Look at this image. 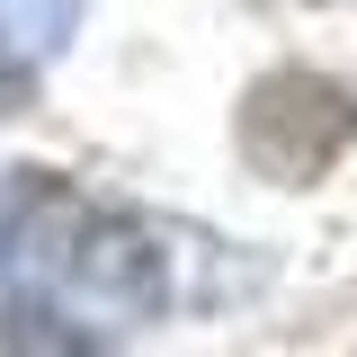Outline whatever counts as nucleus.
Masks as SVG:
<instances>
[{"instance_id":"1","label":"nucleus","mask_w":357,"mask_h":357,"mask_svg":"<svg viewBox=\"0 0 357 357\" xmlns=\"http://www.w3.org/2000/svg\"><path fill=\"white\" fill-rule=\"evenodd\" d=\"M0 277L9 295L72 312L89 331H134L170 304V259L134 215L81 197L54 170H9L0 197Z\"/></svg>"},{"instance_id":"2","label":"nucleus","mask_w":357,"mask_h":357,"mask_svg":"<svg viewBox=\"0 0 357 357\" xmlns=\"http://www.w3.org/2000/svg\"><path fill=\"white\" fill-rule=\"evenodd\" d=\"M349 143H357V98L331 72L286 63V72H259V81L241 89V161L259 178L312 188V178L340 170Z\"/></svg>"},{"instance_id":"3","label":"nucleus","mask_w":357,"mask_h":357,"mask_svg":"<svg viewBox=\"0 0 357 357\" xmlns=\"http://www.w3.org/2000/svg\"><path fill=\"white\" fill-rule=\"evenodd\" d=\"M98 340H107V331L36 304V295H9V304H0V357H107Z\"/></svg>"},{"instance_id":"4","label":"nucleus","mask_w":357,"mask_h":357,"mask_svg":"<svg viewBox=\"0 0 357 357\" xmlns=\"http://www.w3.org/2000/svg\"><path fill=\"white\" fill-rule=\"evenodd\" d=\"M0 27L27 45V54H63L81 27V0H0Z\"/></svg>"},{"instance_id":"5","label":"nucleus","mask_w":357,"mask_h":357,"mask_svg":"<svg viewBox=\"0 0 357 357\" xmlns=\"http://www.w3.org/2000/svg\"><path fill=\"white\" fill-rule=\"evenodd\" d=\"M18 107H36V54L0 27V116H18Z\"/></svg>"}]
</instances>
